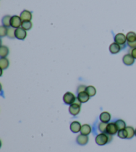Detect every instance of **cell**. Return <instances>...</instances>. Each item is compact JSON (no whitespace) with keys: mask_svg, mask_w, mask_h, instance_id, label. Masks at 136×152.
Listing matches in <instances>:
<instances>
[{"mask_svg":"<svg viewBox=\"0 0 136 152\" xmlns=\"http://www.w3.org/2000/svg\"><path fill=\"white\" fill-rule=\"evenodd\" d=\"M112 140V136L107 133H101L96 137V143L98 145H104Z\"/></svg>","mask_w":136,"mask_h":152,"instance_id":"1","label":"cell"},{"mask_svg":"<svg viewBox=\"0 0 136 152\" xmlns=\"http://www.w3.org/2000/svg\"><path fill=\"white\" fill-rule=\"evenodd\" d=\"M81 102L77 98L75 102L70 105L69 107V113L73 116H76L78 115V113L80 112L81 110Z\"/></svg>","mask_w":136,"mask_h":152,"instance_id":"2","label":"cell"},{"mask_svg":"<svg viewBox=\"0 0 136 152\" xmlns=\"http://www.w3.org/2000/svg\"><path fill=\"white\" fill-rule=\"evenodd\" d=\"M114 42L118 43V45L121 46L122 50V49H124L126 46V43H127V39H126V36H125L124 34L119 33L116 34L115 37H114Z\"/></svg>","mask_w":136,"mask_h":152,"instance_id":"3","label":"cell"},{"mask_svg":"<svg viewBox=\"0 0 136 152\" xmlns=\"http://www.w3.org/2000/svg\"><path fill=\"white\" fill-rule=\"evenodd\" d=\"M77 97H75V94H73L71 92L68 91L65 93L63 96V102L65 104L67 105H71L75 102Z\"/></svg>","mask_w":136,"mask_h":152,"instance_id":"4","label":"cell"},{"mask_svg":"<svg viewBox=\"0 0 136 152\" xmlns=\"http://www.w3.org/2000/svg\"><path fill=\"white\" fill-rule=\"evenodd\" d=\"M22 22L23 21L21 20L20 16L13 15L12 16V18H11L10 25L11 27H12V28L17 29L21 28V25H22Z\"/></svg>","mask_w":136,"mask_h":152,"instance_id":"5","label":"cell"},{"mask_svg":"<svg viewBox=\"0 0 136 152\" xmlns=\"http://www.w3.org/2000/svg\"><path fill=\"white\" fill-rule=\"evenodd\" d=\"M118 132V127H117L116 123L108 124L106 133H107V134L109 135H114L116 134Z\"/></svg>","mask_w":136,"mask_h":152,"instance_id":"6","label":"cell"},{"mask_svg":"<svg viewBox=\"0 0 136 152\" xmlns=\"http://www.w3.org/2000/svg\"><path fill=\"white\" fill-rule=\"evenodd\" d=\"M27 31L23 29L22 28H20L15 29V37L20 40H24L27 37Z\"/></svg>","mask_w":136,"mask_h":152,"instance_id":"7","label":"cell"},{"mask_svg":"<svg viewBox=\"0 0 136 152\" xmlns=\"http://www.w3.org/2000/svg\"><path fill=\"white\" fill-rule=\"evenodd\" d=\"M20 18L22 21H31L32 20V13L29 10H23L21 12L20 14Z\"/></svg>","mask_w":136,"mask_h":152,"instance_id":"8","label":"cell"},{"mask_svg":"<svg viewBox=\"0 0 136 152\" xmlns=\"http://www.w3.org/2000/svg\"><path fill=\"white\" fill-rule=\"evenodd\" d=\"M123 63L126 65V66H132L134 64V61H135V59L134 58V57H133L131 54L130 53H127L126 54L124 57H123Z\"/></svg>","mask_w":136,"mask_h":152,"instance_id":"9","label":"cell"},{"mask_svg":"<svg viewBox=\"0 0 136 152\" xmlns=\"http://www.w3.org/2000/svg\"><path fill=\"white\" fill-rule=\"evenodd\" d=\"M81 127H82V126L80 123L77 121H75L72 122L70 126V129L73 133H78L79 132H80Z\"/></svg>","mask_w":136,"mask_h":152,"instance_id":"10","label":"cell"},{"mask_svg":"<svg viewBox=\"0 0 136 152\" xmlns=\"http://www.w3.org/2000/svg\"><path fill=\"white\" fill-rule=\"evenodd\" d=\"M109 50H110L111 54H116L118 53L122 50V48L118 43L114 42L110 44V47H109Z\"/></svg>","mask_w":136,"mask_h":152,"instance_id":"11","label":"cell"},{"mask_svg":"<svg viewBox=\"0 0 136 152\" xmlns=\"http://www.w3.org/2000/svg\"><path fill=\"white\" fill-rule=\"evenodd\" d=\"M89 95L85 91H82L78 94L77 98L81 103H86L90 99Z\"/></svg>","mask_w":136,"mask_h":152,"instance_id":"12","label":"cell"},{"mask_svg":"<svg viewBox=\"0 0 136 152\" xmlns=\"http://www.w3.org/2000/svg\"><path fill=\"white\" fill-rule=\"evenodd\" d=\"M88 142V135H84L82 134H80L77 137V142L78 144L80 145H85Z\"/></svg>","mask_w":136,"mask_h":152,"instance_id":"13","label":"cell"},{"mask_svg":"<svg viewBox=\"0 0 136 152\" xmlns=\"http://www.w3.org/2000/svg\"><path fill=\"white\" fill-rule=\"evenodd\" d=\"M100 119L101 122H104V123H108L111 119V115L110 113L107 112H104L101 113L100 115Z\"/></svg>","mask_w":136,"mask_h":152,"instance_id":"14","label":"cell"},{"mask_svg":"<svg viewBox=\"0 0 136 152\" xmlns=\"http://www.w3.org/2000/svg\"><path fill=\"white\" fill-rule=\"evenodd\" d=\"M91 132H92V128L90 125L84 124L83 126H82L81 129H80L81 134L84 135H88L90 134Z\"/></svg>","mask_w":136,"mask_h":152,"instance_id":"15","label":"cell"},{"mask_svg":"<svg viewBox=\"0 0 136 152\" xmlns=\"http://www.w3.org/2000/svg\"><path fill=\"white\" fill-rule=\"evenodd\" d=\"M127 43H132L136 42V34L134 31H129L126 34Z\"/></svg>","mask_w":136,"mask_h":152,"instance_id":"16","label":"cell"},{"mask_svg":"<svg viewBox=\"0 0 136 152\" xmlns=\"http://www.w3.org/2000/svg\"><path fill=\"white\" fill-rule=\"evenodd\" d=\"M11 18H12V16L7 15H5L3 17L2 20H1V23H2V26H4L6 28H9L11 27L10 25V21H11Z\"/></svg>","mask_w":136,"mask_h":152,"instance_id":"17","label":"cell"},{"mask_svg":"<svg viewBox=\"0 0 136 152\" xmlns=\"http://www.w3.org/2000/svg\"><path fill=\"white\" fill-rule=\"evenodd\" d=\"M9 62L6 58H1L0 59V67L1 69H5L9 67Z\"/></svg>","mask_w":136,"mask_h":152,"instance_id":"18","label":"cell"},{"mask_svg":"<svg viewBox=\"0 0 136 152\" xmlns=\"http://www.w3.org/2000/svg\"><path fill=\"white\" fill-rule=\"evenodd\" d=\"M86 92L89 95L90 97H93L96 94V89L94 86H89L86 87Z\"/></svg>","mask_w":136,"mask_h":152,"instance_id":"19","label":"cell"},{"mask_svg":"<svg viewBox=\"0 0 136 152\" xmlns=\"http://www.w3.org/2000/svg\"><path fill=\"white\" fill-rule=\"evenodd\" d=\"M9 54V48L7 46L1 45L0 48V56L1 58H6Z\"/></svg>","mask_w":136,"mask_h":152,"instance_id":"20","label":"cell"},{"mask_svg":"<svg viewBox=\"0 0 136 152\" xmlns=\"http://www.w3.org/2000/svg\"><path fill=\"white\" fill-rule=\"evenodd\" d=\"M126 129L127 132V139H131L135 135V129L132 126H127L126 127Z\"/></svg>","mask_w":136,"mask_h":152,"instance_id":"21","label":"cell"},{"mask_svg":"<svg viewBox=\"0 0 136 152\" xmlns=\"http://www.w3.org/2000/svg\"><path fill=\"white\" fill-rule=\"evenodd\" d=\"M115 123L116 124L118 130L126 129V122H125L124 120H122V119H118V120H117Z\"/></svg>","mask_w":136,"mask_h":152,"instance_id":"22","label":"cell"},{"mask_svg":"<svg viewBox=\"0 0 136 152\" xmlns=\"http://www.w3.org/2000/svg\"><path fill=\"white\" fill-rule=\"evenodd\" d=\"M33 23L31 21H23L22 25H21V28L25 29L26 31H29L32 28Z\"/></svg>","mask_w":136,"mask_h":152,"instance_id":"23","label":"cell"},{"mask_svg":"<svg viewBox=\"0 0 136 152\" xmlns=\"http://www.w3.org/2000/svg\"><path fill=\"white\" fill-rule=\"evenodd\" d=\"M15 28H12V27H9L7 28V36L11 38V39H13L15 37Z\"/></svg>","mask_w":136,"mask_h":152,"instance_id":"24","label":"cell"},{"mask_svg":"<svg viewBox=\"0 0 136 152\" xmlns=\"http://www.w3.org/2000/svg\"><path fill=\"white\" fill-rule=\"evenodd\" d=\"M118 136L122 139H126L127 137V132L126 129L118 130Z\"/></svg>","mask_w":136,"mask_h":152,"instance_id":"25","label":"cell"},{"mask_svg":"<svg viewBox=\"0 0 136 152\" xmlns=\"http://www.w3.org/2000/svg\"><path fill=\"white\" fill-rule=\"evenodd\" d=\"M7 34V28L4 26H1L0 27V36L1 37H4L6 36Z\"/></svg>","mask_w":136,"mask_h":152,"instance_id":"26","label":"cell"},{"mask_svg":"<svg viewBox=\"0 0 136 152\" xmlns=\"http://www.w3.org/2000/svg\"><path fill=\"white\" fill-rule=\"evenodd\" d=\"M107 126H108L107 123H104V122H101V123L99 124V125H98V129L102 133H106V131Z\"/></svg>","mask_w":136,"mask_h":152,"instance_id":"27","label":"cell"},{"mask_svg":"<svg viewBox=\"0 0 136 152\" xmlns=\"http://www.w3.org/2000/svg\"><path fill=\"white\" fill-rule=\"evenodd\" d=\"M86 88V87L85 86H84V85L80 86L77 89V93L78 94V93H80V92H82V91H85Z\"/></svg>","mask_w":136,"mask_h":152,"instance_id":"28","label":"cell"},{"mask_svg":"<svg viewBox=\"0 0 136 152\" xmlns=\"http://www.w3.org/2000/svg\"><path fill=\"white\" fill-rule=\"evenodd\" d=\"M130 54L134 57V59H136V48L132 49L131 51H130Z\"/></svg>","mask_w":136,"mask_h":152,"instance_id":"29","label":"cell"},{"mask_svg":"<svg viewBox=\"0 0 136 152\" xmlns=\"http://www.w3.org/2000/svg\"><path fill=\"white\" fill-rule=\"evenodd\" d=\"M135 136H136V129H135Z\"/></svg>","mask_w":136,"mask_h":152,"instance_id":"30","label":"cell"}]
</instances>
